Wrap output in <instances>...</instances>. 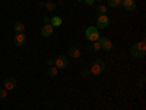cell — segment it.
<instances>
[{
	"label": "cell",
	"mask_w": 146,
	"mask_h": 110,
	"mask_svg": "<svg viewBox=\"0 0 146 110\" xmlns=\"http://www.w3.org/2000/svg\"><path fill=\"white\" fill-rule=\"evenodd\" d=\"M121 2L123 0H108V6L110 7H118V6H121Z\"/></svg>",
	"instance_id": "16"
},
{
	"label": "cell",
	"mask_w": 146,
	"mask_h": 110,
	"mask_svg": "<svg viewBox=\"0 0 146 110\" xmlns=\"http://www.w3.org/2000/svg\"><path fill=\"white\" fill-rule=\"evenodd\" d=\"M85 37H86V40H89L91 43H95V41H98L101 38L96 27H88L86 30H85Z\"/></svg>",
	"instance_id": "1"
},
{
	"label": "cell",
	"mask_w": 146,
	"mask_h": 110,
	"mask_svg": "<svg viewBox=\"0 0 146 110\" xmlns=\"http://www.w3.org/2000/svg\"><path fill=\"white\" fill-rule=\"evenodd\" d=\"M104 66H105V63L102 62V60H96V62L91 66V69H89V73L91 75H95V76H98V75H101L102 73V70H104Z\"/></svg>",
	"instance_id": "2"
},
{
	"label": "cell",
	"mask_w": 146,
	"mask_h": 110,
	"mask_svg": "<svg viewBox=\"0 0 146 110\" xmlns=\"http://www.w3.org/2000/svg\"><path fill=\"white\" fill-rule=\"evenodd\" d=\"M16 84H18V81L15 79V78H7L6 81H5V90L6 91H13L15 88H16Z\"/></svg>",
	"instance_id": "6"
},
{
	"label": "cell",
	"mask_w": 146,
	"mask_h": 110,
	"mask_svg": "<svg viewBox=\"0 0 146 110\" xmlns=\"http://www.w3.org/2000/svg\"><path fill=\"white\" fill-rule=\"evenodd\" d=\"M110 23V19L107 15H98V19H96V27L98 28H107Z\"/></svg>",
	"instance_id": "5"
},
{
	"label": "cell",
	"mask_w": 146,
	"mask_h": 110,
	"mask_svg": "<svg viewBox=\"0 0 146 110\" xmlns=\"http://www.w3.org/2000/svg\"><path fill=\"white\" fill-rule=\"evenodd\" d=\"M89 75H91V73H89V70H85V72H83V76H85V78H88Z\"/></svg>",
	"instance_id": "22"
},
{
	"label": "cell",
	"mask_w": 146,
	"mask_h": 110,
	"mask_svg": "<svg viewBox=\"0 0 146 110\" xmlns=\"http://www.w3.org/2000/svg\"><path fill=\"white\" fill-rule=\"evenodd\" d=\"M98 41L101 43V48H104L105 52H111V50H113V43L110 41L108 38H105V37H102V38H100Z\"/></svg>",
	"instance_id": "7"
},
{
	"label": "cell",
	"mask_w": 146,
	"mask_h": 110,
	"mask_svg": "<svg viewBox=\"0 0 146 110\" xmlns=\"http://www.w3.org/2000/svg\"><path fill=\"white\" fill-rule=\"evenodd\" d=\"M136 47H137V50L140 52V53H143L145 54V52H146V43H145V40H142V41H139L137 44H135Z\"/></svg>",
	"instance_id": "13"
},
{
	"label": "cell",
	"mask_w": 146,
	"mask_h": 110,
	"mask_svg": "<svg viewBox=\"0 0 146 110\" xmlns=\"http://www.w3.org/2000/svg\"><path fill=\"white\" fill-rule=\"evenodd\" d=\"M48 75H50V76H57L58 75V69L53 65V66H50V68H48Z\"/></svg>",
	"instance_id": "15"
},
{
	"label": "cell",
	"mask_w": 146,
	"mask_h": 110,
	"mask_svg": "<svg viewBox=\"0 0 146 110\" xmlns=\"http://www.w3.org/2000/svg\"><path fill=\"white\" fill-rule=\"evenodd\" d=\"M121 6H123L126 10H135L136 9V0H123L121 2Z\"/></svg>",
	"instance_id": "9"
},
{
	"label": "cell",
	"mask_w": 146,
	"mask_h": 110,
	"mask_svg": "<svg viewBox=\"0 0 146 110\" xmlns=\"http://www.w3.org/2000/svg\"><path fill=\"white\" fill-rule=\"evenodd\" d=\"M78 2H83V0H78Z\"/></svg>",
	"instance_id": "25"
},
{
	"label": "cell",
	"mask_w": 146,
	"mask_h": 110,
	"mask_svg": "<svg viewBox=\"0 0 146 110\" xmlns=\"http://www.w3.org/2000/svg\"><path fill=\"white\" fill-rule=\"evenodd\" d=\"M15 44L16 46H23V44H25V41H27V35L25 34H23V32H16V35H15Z\"/></svg>",
	"instance_id": "8"
},
{
	"label": "cell",
	"mask_w": 146,
	"mask_h": 110,
	"mask_svg": "<svg viewBox=\"0 0 146 110\" xmlns=\"http://www.w3.org/2000/svg\"><path fill=\"white\" fill-rule=\"evenodd\" d=\"M83 2L86 3V5H89V6H92V5L95 3V0H83Z\"/></svg>",
	"instance_id": "21"
},
{
	"label": "cell",
	"mask_w": 146,
	"mask_h": 110,
	"mask_svg": "<svg viewBox=\"0 0 146 110\" xmlns=\"http://www.w3.org/2000/svg\"><path fill=\"white\" fill-rule=\"evenodd\" d=\"M92 48H94L95 52H100V50H101V43H100V41H95V43L92 44Z\"/></svg>",
	"instance_id": "19"
},
{
	"label": "cell",
	"mask_w": 146,
	"mask_h": 110,
	"mask_svg": "<svg viewBox=\"0 0 146 110\" xmlns=\"http://www.w3.org/2000/svg\"><path fill=\"white\" fill-rule=\"evenodd\" d=\"M98 13H100V15H107V6L101 5V6L98 7Z\"/></svg>",
	"instance_id": "18"
},
{
	"label": "cell",
	"mask_w": 146,
	"mask_h": 110,
	"mask_svg": "<svg viewBox=\"0 0 146 110\" xmlns=\"http://www.w3.org/2000/svg\"><path fill=\"white\" fill-rule=\"evenodd\" d=\"M45 2H51V0H45Z\"/></svg>",
	"instance_id": "24"
},
{
	"label": "cell",
	"mask_w": 146,
	"mask_h": 110,
	"mask_svg": "<svg viewBox=\"0 0 146 110\" xmlns=\"http://www.w3.org/2000/svg\"><path fill=\"white\" fill-rule=\"evenodd\" d=\"M95 2H102V0H95Z\"/></svg>",
	"instance_id": "23"
},
{
	"label": "cell",
	"mask_w": 146,
	"mask_h": 110,
	"mask_svg": "<svg viewBox=\"0 0 146 110\" xmlns=\"http://www.w3.org/2000/svg\"><path fill=\"white\" fill-rule=\"evenodd\" d=\"M53 32H54V27L51 25L50 22H45L42 25V28H41V35L42 37H51Z\"/></svg>",
	"instance_id": "4"
},
{
	"label": "cell",
	"mask_w": 146,
	"mask_h": 110,
	"mask_svg": "<svg viewBox=\"0 0 146 110\" xmlns=\"http://www.w3.org/2000/svg\"><path fill=\"white\" fill-rule=\"evenodd\" d=\"M50 23H51L53 27H60L63 23V21H62V18H60V16H53L50 19Z\"/></svg>",
	"instance_id": "11"
},
{
	"label": "cell",
	"mask_w": 146,
	"mask_h": 110,
	"mask_svg": "<svg viewBox=\"0 0 146 110\" xmlns=\"http://www.w3.org/2000/svg\"><path fill=\"white\" fill-rule=\"evenodd\" d=\"M7 94H9V91H6L5 88H3V90H0V99H6Z\"/></svg>",
	"instance_id": "20"
},
{
	"label": "cell",
	"mask_w": 146,
	"mask_h": 110,
	"mask_svg": "<svg viewBox=\"0 0 146 110\" xmlns=\"http://www.w3.org/2000/svg\"><path fill=\"white\" fill-rule=\"evenodd\" d=\"M13 28H15V31L16 32H23V31H25V25H23V23L22 22H15V25H13Z\"/></svg>",
	"instance_id": "14"
},
{
	"label": "cell",
	"mask_w": 146,
	"mask_h": 110,
	"mask_svg": "<svg viewBox=\"0 0 146 110\" xmlns=\"http://www.w3.org/2000/svg\"><path fill=\"white\" fill-rule=\"evenodd\" d=\"M54 66L57 69H66L67 68V57L66 56H57L54 59Z\"/></svg>",
	"instance_id": "3"
},
{
	"label": "cell",
	"mask_w": 146,
	"mask_h": 110,
	"mask_svg": "<svg viewBox=\"0 0 146 110\" xmlns=\"http://www.w3.org/2000/svg\"><path fill=\"white\" fill-rule=\"evenodd\" d=\"M130 53H131V56H133V57H143V56H145L143 53H140V52L137 50V47H136V46H133V47H131Z\"/></svg>",
	"instance_id": "12"
},
{
	"label": "cell",
	"mask_w": 146,
	"mask_h": 110,
	"mask_svg": "<svg viewBox=\"0 0 146 110\" xmlns=\"http://www.w3.org/2000/svg\"><path fill=\"white\" fill-rule=\"evenodd\" d=\"M44 7H45L47 10H50V12H51V10L56 9V5H54L53 2H45V3H44Z\"/></svg>",
	"instance_id": "17"
},
{
	"label": "cell",
	"mask_w": 146,
	"mask_h": 110,
	"mask_svg": "<svg viewBox=\"0 0 146 110\" xmlns=\"http://www.w3.org/2000/svg\"><path fill=\"white\" fill-rule=\"evenodd\" d=\"M69 56H72L73 59H78V57H80V50L76 47H70L69 48Z\"/></svg>",
	"instance_id": "10"
}]
</instances>
